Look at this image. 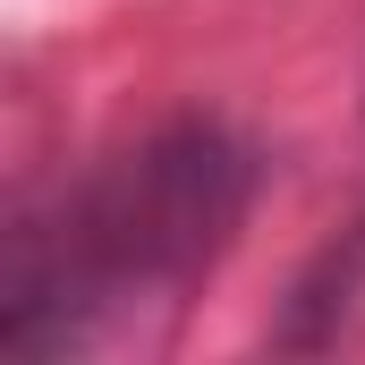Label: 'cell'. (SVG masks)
Masks as SVG:
<instances>
[{"mask_svg":"<svg viewBox=\"0 0 365 365\" xmlns=\"http://www.w3.org/2000/svg\"><path fill=\"white\" fill-rule=\"evenodd\" d=\"M255 204V153L212 128L179 119L93 170L51 221H26L9 238L0 272V357H60L93 323H110L136 297H162L204 280Z\"/></svg>","mask_w":365,"mask_h":365,"instance_id":"6da1fadb","label":"cell"},{"mask_svg":"<svg viewBox=\"0 0 365 365\" xmlns=\"http://www.w3.org/2000/svg\"><path fill=\"white\" fill-rule=\"evenodd\" d=\"M357 306H365V221L340 230V247L297 280V297L280 314V349H331L357 323Z\"/></svg>","mask_w":365,"mask_h":365,"instance_id":"7a4b0ae2","label":"cell"}]
</instances>
